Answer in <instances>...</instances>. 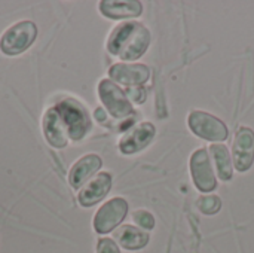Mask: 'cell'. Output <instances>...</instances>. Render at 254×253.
<instances>
[{"label":"cell","mask_w":254,"mask_h":253,"mask_svg":"<svg viewBox=\"0 0 254 253\" xmlns=\"http://www.w3.org/2000/svg\"><path fill=\"white\" fill-rule=\"evenodd\" d=\"M150 45V31L137 21H127L113 28L107 40V51L125 61L140 58Z\"/></svg>","instance_id":"obj_1"},{"label":"cell","mask_w":254,"mask_h":253,"mask_svg":"<svg viewBox=\"0 0 254 253\" xmlns=\"http://www.w3.org/2000/svg\"><path fill=\"white\" fill-rule=\"evenodd\" d=\"M55 109L58 110L67 128L68 139L73 142L82 140L91 128V119H89L86 109L80 103L71 98L63 100L61 103L55 106Z\"/></svg>","instance_id":"obj_2"},{"label":"cell","mask_w":254,"mask_h":253,"mask_svg":"<svg viewBox=\"0 0 254 253\" xmlns=\"http://www.w3.org/2000/svg\"><path fill=\"white\" fill-rule=\"evenodd\" d=\"M37 37V25L33 21H21L4 31L0 49L6 55H19L27 51Z\"/></svg>","instance_id":"obj_3"},{"label":"cell","mask_w":254,"mask_h":253,"mask_svg":"<svg viewBox=\"0 0 254 253\" xmlns=\"http://www.w3.org/2000/svg\"><path fill=\"white\" fill-rule=\"evenodd\" d=\"M188 124L195 136L208 142H225L229 136L228 127L225 125L223 121L202 110L190 112L188 118Z\"/></svg>","instance_id":"obj_4"},{"label":"cell","mask_w":254,"mask_h":253,"mask_svg":"<svg viewBox=\"0 0 254 253\" xmlns=\"http://www.w3.org/2000/svg\"><path fill=\"white\" fill-rule=\"evenodd\" d=\"M98 95L107 109V112L116 118V119H124L131 115H134V107L124 92L113 81L110 79H103L98 85Z\"/></svg>","instance_id":"obj_5"},{"label":"cell","mask_w":254,"mask_h":253,"mask_svg":"<svg viewBox=\"0 0 254 253\" xmlns=\"http://www.w3.org/2000/svg\"><path fill=\"white\" fill-rule=\"evenodd\" d=\"M128 213L127 200L116 197L100 207L94 218V230L98 234H109L125 219Z\"/></svg>","instance_id":"obj_6"},{"label":"cell","mask_w":254,"mask_h":253,"mask_svg":"<svg viewBox=\"0 0 254 253\" xmlns=\"http://www.w3.org/2000/svg\"><path fill=\"white\" fill-rule=\"evenodd\" d=\"M190 173L195 186L201 192H211L217 186V179L213 171L207 149H198L190 157Z\"/></svg>","instance_id":"obj_7"},{"label":"cell","mask_w":254,"mask_h":253,"mask_svg":"<svg viewBox=\"0 0 254 253\" xmlns=\"http://www.w3.org/2000/svg\"><path fill=\"white\" fill-rule=\"evenodd\" d=\"M232 163L238 171H247L254 163V131L249 127H241L237 131L232 146Z\"/></svg>","instance_id":"obj_8"},{"label":"cell","mask_w":254,"mask_h":253,"mask_svg":"<svg viewBox=\"0 0 254 253\" xmlns=\"http://www.w3.org/2000/svg\"><path fill=\"white\" fill-rule=\"evenodd\" d=\"M155 125L152 122H141L131 128L119 142V149L122 154H135L149 146L155 137Z\"/></svg>","instance_id":"obj_9"},{"label":"cell","mask_w":254,"mask_h":253,"mask_svg":"<svg viewBox=\"0 0 254 253\" xmlns=\"http://www.w3.org/2000/svg\"><path fill=\"white\" fill-rule=\"evenodd\" d=\"M109 76L127 86H141L150 78V69L144 64H115L109 70Z\"/></svg>","instance_id":"obj_10"},{"label":"cell","mask_w":254,"mask_h":253,"mask_svg":"<svg viewBox=\"0 0 254 253\" xmlns=\"http://www.w3.org/2000/svg\"><path fill=\"white\" fill-rule=\"evenodd\" d=\"M43 134H45L48 143L55 149L65 148L68 143L67 128H65L58 110L55 109V106L48 109L43 116Z\"/></svg>","instance_id":"obj_11"},{"label":"cell","mask_w":254,"mask_h":253,"mask_svg":"<svg viewBox=\"0 0 254 253\" xmlns=\"http://www.w3.org/2000/svg\"><path fill=\"white\" fill-rule=\"evenodd\" d=\"M112 188V176L109 173L97 174L91 182H88L79 192V203L83 207H91L100 203Z\"/></svg>","instance_id":"obj_12"},{"label":"cell","mask_w":254,"mask_h":253,"mask_svg":"<svg viewBox=\"0 0 254 253\" xmlns=\"http://www.w3.org/2000/svg\"><path fill=\"white\" fill-rule=\"evenodd\" d=\"M101 166H103V160L95 154L82 157L80 160L74 163V166L70 170V174H68L70 185L74 189H79L92 174H95L101 169Z\"/></svg>","instance_id":"obj_13"},{"label":"cell","mask_w":254,"mask_h":253,"mask_svg":"<svg viewBox=\"0 0 254 253\" xmlns=\"http://www.w3.org/2000/svg\"><path fill=\"white\" fill-rule=\"evenodd\" d=\"M100 10L104 16L110 19L137 18L143 12V4L137 0H127V1L104 0L100 3Z\"/></svg>","instance_id":"obj_14"},{"label":"cell","mask_w":254,"mask_h":253,"mask_svg":"<svg viewBox=\"0 0 254 253\" xmlns=\"http://www.w3.org/2000/svg\"><path fill=\"white\" fill-rule=\"evenodd\" d=\"M115 239L118 240V243L124 248V249H128V251H138V249H143L144 246H147L150 237L147 233L132 227V225H124L121 227L116 234H115Z\"/></svg>","instance_id":"obj_15"},{"label":"cell","mask_w":254,"mask_h":253,"mask_svg":"<svg viewBox=\"0 0 254 253\" xmlns=\"http://www.w3.org/2000/svg\"><path fill=\"white\" fill-rule=\"evenodd\" d=\"M211 157L214 160L217 174L223 182H229L234 177V163L231 161V154L229 149L225 145L214 143L210 146Z\"/></svg>","instance_id":"obj_16"},{"label":"cell","mask_w":254,"mask_h":253,"mask_svg":"<svg viewBox=\"0 0 254 253\" xmlns=\"http://www.w3.org/2000/svg\"><path fill=\"white\" fill-rule=\"evenodd\" d=\"M198 209L205 215H214L220 210L222 201L217 195H202L196 203Z\"/></svg>","instance_id":"obj_17"},{"label":"cell","mask_w":254,"mask_h":253,"mask_svg":"<svg viewBox=\"0 0 254 253\" xmlns=\"http://www.w3.org/2000/svg\"><path fill=\"white\" fill-rule=\"evenodd\" d=\"M134 221L144 230H153L155 228V218L152 213L146 212V210H138L134 213Z\"/></svg>","instance_id":"obj_18"},{"label":"cell","mask_w":254,"mask_h":253,"mask_svg":"<svg viewBox=\"0 0 254 253\" xmlns=\"http://www.w3.org/2000/svg\"><path fill=\"white\" fill-rule=\"evenodd\" d=\"M125 94L129 98V101H134L138 104L146 100V89L143 86H128Z\"/></svg>","instance_id":"obj_19"},{"label":"cell","mask_w":254,"mask_h":253,"mask_svg":"<svg viewBox=\"0 0 254 253\" xmlns=\"http://www.w3.org/2000/svg\"><path fill=\"white\" fill-rule=\"evenodd\" d=\"M97 253H121V251L112 239H101L97 246Z\"/></svg>","instance_id":"obj_20"},{"label":"cell","mask_w":254,"mask_h":253,"mask_svg":"<svg viewBox=\"0 0 254 253\" xmlns=\"http://www.w3.org/2000/svg\"><path fill=\"white\" fill-rule=\"evenodd\" d=\"M95 118L100 121V122H104L106 121V112H104V109H101V107H98L97 110H95Z\"/></svg>","instance_id":"obj_21"}]
</instances>
